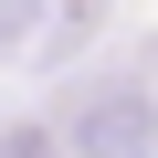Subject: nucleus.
I'll list each match as a JSON object with an SVG mask.
<instances>
[{
    "mask_svg": "<svg viewBox=\"0 0 158 158\" xmlns=\"http://www.w3.org/2000/svg\"><path fill=\"white\" fill-rule=\"evenodd\" d=\"M53 127H63L74 158H158V85L127 74V63H106L85 85H63Z\"/></svg>",
    "mask_w": 158,
    "mask_h": 158,
    "instance_id": "obj_1",
    "label": "nucleus"
},
{
    "mask_svg": "<svg viewBox=\"0 0 158 158\" xmlns=\"http://www.w3.org/2000/svg\"><path fill=\"white\" fill-rule=\"evenodd\" d=\"M0 158H74V148H63V127H42V116H11V127H0Z\"/></svg>",
    "mask_w": 158,
    "mask_h": 158,
    "instance_id": "obj_2",
    "label": "nucleus"
},
{
    "mask_svg": "<svg viewBox=\"0 0 158 158\" xmlns=\"http://www.w3.org/2000/svg\"><path fill=\"white\" fill-rule=\"evenodd\" d=\"M21 21H32V0H0V42H11V32H21Z\"/></svg>",
    "mask_w": 158,
    "mask_h": 158,
    "instance_id": "obj_3",
    "label": "nucleus"
}]
</instances>
